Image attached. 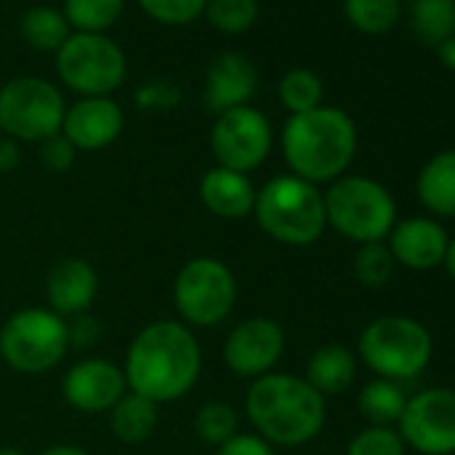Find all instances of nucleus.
Instances as JSON below:
<instances>
[{"instance_id": "bb28decb", "label": "nucleus", "mask_w": 455, "mask_h": 455, "mask_svg": "<svg viewBox=\"0 0 455 455\" xmlns=\"http://www.w3.org/2000/svg\"><path fill=\"white\" fill-rule=\"evenodd\" d=\"M279 100L290 110V116L316 110L324 100V84L314 70L295 68L284 73V78L279 81Z\"/></svg>"}, {"instance_id": "9b49d317", "label": "nucleus", "mask_w": 455, "mask_h": 455, "mask_svg": "<svg viewBox=\"0 0 455 455\" xmlns=\"http://www.w3.org/2000/svg\"><path fill=\"white\" fill-rule=\"evenodd\" d=\"M209 148L217 158V166L234 169L242 174L255 172L266 164L274 148L271 121L252 105L225 110L214 116L209 132Z\"/></svg>"}, {"instance_id": "2f4dec72", "label": "nucleus", "mask_w": 455, "mask_h": 455, "mask_svg": "<svg viewBox=\"0 0 455 455\" xmlns=\"http://www.w3.org/2000/svg\"><path fill=\"white\" fill-rule=\"evenodd\" d=\"M346 455H407V444L402 442L396 428L364 426L351 436Z\"/></svg>"}, {"instance_id": "4be33fe9", "label": "nucleus", "mask_w": 455, "mask_h": 455, "mask_svg": "<svg viewBox=\"0 0 455 455\" xmlns=\"http://www.w3.org/2000/svg\"><path fill=\"white\" fill-rule=\"evenodd\" d=\"M156 428H158V404L142 394L126 391L110 407V431L126 444L148 442Z\"/></svg>"}, {"instance_id": "c756f323", "label": "nucleus", "mask_w": 455, "mask_h": 455, "mask_svg": "<svg viewBox=\"0 0 455 455\" xmlns=\"http://www.w3.org/2000/svg\"><path fill=\"white\" fill-rule=\"evenodd\" d=\"M346 20L364 36H383L399 20V0H346Z\"/></svg>"}, {"instance_id": "f8f14e48", "label": "nucleus", "mask_w": 455, "mask_h": 455, "mask_svg": "<svg viewBox=\"0 0 455 455\" xmlns=\"http://www.w3.org/2000/svg\"><path fill=\"white\" fill-rule=\"evenodd\" d=\"M407 450L420 455H455V388H420L407 399L396 423Z\"/></svg>"}, {"instance_id": "7c9ffc66", "label": "nucleus", "mask_w": 455, "mask_h": 455, "mask_svg": "<svg viewBox=\"0 0 455 455\" xmlns=\"http://www.w3.org/2000/svg\"><path fill=\"white\" fill-rule=\"evenodd\" d=\"M394 258L386 247V242H375V244H359L356 255H354V276L359 284L378 290L383 287L391 276H394Z\"/></svg>"}, {"instance_id": "f704fd0d", "label": "nucleus", "mask_w": 455, "mask_h": 455, "mask_svg": "<svg viewBox=\"0 0 455 455\" xmlns=\"http://www.w3.org/2000/svg\"><path fill=\"white\" fill-rule=\"evenodd\" d=\"M214 455H276V452H274V447H271L266 439H260L258 434H244V431H239L234 439H228L225 444H220Z\"/></svg>"}, {"instance_id": "a211bd4d", "label": "nucleus", "mask_w": 455, "mask_h": 455, "mask_svg": "<svg viewBox=\"0 0 455 455\" xmlns=\"http://www.w3.org/2000/svg\"><path fill=\"white\" fill-rule=\"evenodd\" d=\"M100 292V276L94 266L84 258H65L60 260L46 276V298L49 308L68 316H84Z\"/></svg>"}, {"instance_id": "f257e3e1", "label": "nucleus", "mask_w": 455, "mask_h": 455, "mask_svg": "<svg viewBox=\"0 0 455 455\" xmlns=\"http://www.w3.org/2000/svg\"><path fill=\"white\" fill-rule=\"evenodd\" d=\"M201 346L196 332L174 319L145 324L126 351L124 375L134 394L156 404L177 402L193 391L201 378Z\"/></svg>"}, {"instance_id": "cd10ccee", "label": "nucleus", "mask_w": 455, "mask_h": 455, "mask_svg": "<svg viewBox=\"0 0 455 455\" xmlns=\"http://www.w3.org/2000/svg\"><path fill=\"white\" fill-rule=\"evenodd\" d=\"M204 17L214 30L225 36H242L258 22L260 4L258 0H206Z\"/></svg>"}, {"instance_id": "aec40b11", "label": "nucleus", "mask_w": 455, "mask_h": 455, "mask_svg": "<svg viewBox=\"0 0 455 455\" xmlns=\"http://www.w3.org/2000/svg\"><path fill=\"white\" fill-rule=\"evenodd\" d=\"M415 196L428 217H455V148L434 153L418 172Z\"/></svg>"}, {"instance_id": "e433bc0d", "label": "nucleus", "mask_w": 455, "mask_h": 455, "mask_svg": "<svg viewBox=\"0 0 455 455\" xmlns=\"http://www.w3.org/2000/svg\"><path fill=\"white\" fill-rule=\"evenodd\" d=\"M436 49H439V62H442L444 68L455 70V36L447 38L444 44H439Z\"/></svg>"}, {"instance_id": "72a5a7b5", "label": "nucleus", "mask_w": 455, "mask_h": 455, "mask_svg": "<svg viewBox=\"0 0 455 455\" xmlns=\"http://www.w3.org/2000/svg\"><path fill=\"white\" fill-rule=\"evenodd\" d=\"M76 156H78V150L65 140V134L60 132V134H54V137H49V140H44L41 145H38V161L49 169V172H68L73 164H76Z\"/></svg>"}, {"instance_id": "6e6552de", "label": "nucleus", "mask_w": 455, "mask_h": 455, "mask_svg": "<svg viewBox=\"0 0 455 455\" xmlns=\"http://www.w3.org/2000/svg\"><path fill=\"white\" fill-rule=\"evenodd\" d=\"M174 308L190 330H209L234 314L239 284L234 271L217 258L188 260L174 279Z\"/></svg>"}, {"instance_id": "6ab92c4d", "label": "nucleus", "mask_w": 455, "mask_h": 455, "mask_svg": "<svg viewBox=\"0 0 455 455\" xmlns=\"http://www.w3.org/2000/svg\"><path fill=\"white\" fill-rule=\"evenodd\" d=\"M198 196H201V204L214 217L244 220L255 209L258 188L250 180V174L225 169V166H212L198 182Z\"/></svg>"}, {"instance_id": "0eeeda50", "label": "nucleus", "mask_w": 455, "mask_h": 455, "mask_svg": "<svg viewBox=\"0 0 455 455\" xmlns=\"http://www.w3.org/2000/svg\"><path fill=\"white\" fill-rule=\"evenodd\" d=\"M70 348V324L52 308H22L0 327V359L14 372H52Z\"/></svg>"}, {"instance_id": "5701e85b", "label": "nucleus", "mask_w": 455, "mask_h": 455, "mask_svg": "<svg viewBox=\"0 0 455 455\" xmlns=\"http://www.w3.org/2000/svg\"><path fill=\"white\" fill-rule=\"evenodd\" d=\"M407 399L410 396L402 388V383L386 380V378H372L370 383H364L359 388L356 404H359V412L367 420V426L396 428V423L407 407Z\"/></svg>"}, {"instance_id": "f3484780", "label": "nucleus", "mask_w": 455, "mask_h": 455, "mask_svg": "<svg viewBox=\"0 0 455 455\" xmlns=\"http://www.w3.org/2000/svg\"><path fill=\"white\" fill-rule=\"evenodd\" d=\"M258 92V70L255 65L239 54L225 52L212 60L204 84V105L209 113L220 116L225 110L244 108Z\"/></svg>"}, {"instance_id": "473e14b6", "label": "nucleus", "mask_w": 455, "mask_h": 455, "mask_svg": "<svg viewBox=\"0 0 455 455\" xmlns=\"http://www.w3.org/2000/svg\"><path fill=\"white\" fill-rule=\"evenodd\" d=\"M140 9L158 25L182 28L204 17L206 0H137Z\"/></svg>"}, {"instance_id": "423d86ee", "label": "nucleus", "mask_w": 455, "mask_h": 455, "mask_svg": "<svg viewBox=\"0 0 455 455\" xmlns=\"http://www.w3.org/2000/svg\"><path fill=\"white\" fill-rule=\"evenodd\" d=\"M327 225L354 242L375 244L386 242L396 225V201L386 185L364 174H343L324 190Z\"/></svg>"}, {"instance_id": "412c9836", "label": "nucleus", "mask_w": 455, "mask_h": 455, "mask_svg": "<svg viewBox=\"0 0 455 455\" xmlns=\"http://www.w3.org/2000/svg\"><path fill=\"white\" fill-rule=\"evenodd\" d=\"M356 367H359V359L348 346L324 343L308 356L303 378L311 388H316L327 399L351 388V383L356 380Z\"/></svg>"}, {"instance_id": "7ed1b4c3", "label": "nucleus", "mask_w": 455, "mask_h": 455, "mask_svg": "<svg viewBox=\"0 0 455 455\" xmlns=\"http://www.w3.org/2000/svg\"><path fill=\"white\" fill-rule=\"evenodd\" d=\"M356 148L359 132L354 118L332 105L290 116L282 132V153L290 174L314 185H330L343 177Z\"/></svg>"}, {"instance_id": "9d476101", "label": "nucleus", "mask_w": 455, "mask_h": 455, "mask_svg": "<svg viewBox=\"0 0 455 455\" xmlns=\"http://www.w3.org/2000/svg\"><path fill=\"white\" fill-rule=\"evenodd\" d=\"M57 76L81 97H110L126 78V54L108 36L73 33L57 52Z\"/></svg>"}, {"instance_id": "4468645a", "label": "nucleus", "mask_w": 455, "mask_h": 455, "mask_svg": "<svg viewBox=\"0 0 455 455\" xmlns=\"http://www.w3.org/2000/svg\"><path fill=\"white\" fill-rule=\"evenodd\" d=\"M129 391L124 367L102 359V356H89L76 362L62 380V394L70 407L86 415H100L110 412V407Z\"/></svg>"}, {"instance_id": "dca6fc26", "label": "nucleus", "mask_w": 455, "mask_h": 455, "mask_svg": "<svg viewBox=\"0 0 455 455\" xmlns=\"http://www.w3.org/2000/svg\"><path fill=\"white\" fill-rule=\"evenodd\" d=\"M124 110L110 97H81L73 102L62 121L65 140L84 153H97L110 148L124 132Z\"/></svg>"}, {"instance_id": "f03ea898", "label": "nucleus", "mask_w": 455, "mask_h": 455, "mask_svg": "<svg viewBox=\"0 0 455 455\" xmlns=\"http://www.w3.org/2000/svg\"><path fill=\"white\" fill-rule=\"evenodd\" d=\"M244 410L255 434L271 447L308 444L327 423V399L303 375L276 370L252 380Z\"/></svg>"}, {"instance_id": "ea45409f", "label": "nucleus", "mask_w": 455, "mask_h": 455, "mask_svg": "<svg viewBox=\"0 0 455 455\" xmlns=\"http://www.w3.org/2000/svg\"><path fill=\"white\" fill-rule=\"evenodd\" d=\"M0 455H25L20 447H0Z\"/></svg>"}, {"instance_id": "2eb2a0df", "label": "nucleus", "mask_w": 455, "mask_h": 455, "mask_svg": "<svg viewBox=\"0 0 455 455\" xmlns=\"http://www.w3.org/2000/svg\"><path fill=\"white\" fill-rule=\"evenodd\" d=\"M450 244V234L442 220L434 217H402L386 236V247L396 266L407 271H434L444 263V252Z\"/></svg>"}, {"instance_id": "b1692460", "label": "nucleus", "mask_w": 455, "mask_h": 455, "mask_svg": "<svg viewBox=\"0 0 455 455\" xmlns=\"http://www.w3.org/2000/svg\"><path fill=\"white\" fill-rule=\"evenodd\" d=\"M22 41L33 46L36 52H60L65 41L73 36L65 14L54 6H33L22 14L20 22Z\"/></svg>"}, {"instance_id": "20e7f679", "label": "nucleus", "mask_w": 455, "mask_h": 455, "mask_svg": "<svg viewBox=\"0 0 455 455\" xmlns=\"http://www.w3.org/2000/svg\"><path fill=\"white\" fill-rule=\"evenodd\" d=\"M252 217L260 231L284 247H311L327 231L324 193L295 174L271 177L255 198Z\"/></svg>"}, {"instance_id": "4c0bfd02", "label": "nucleus", "mask_w": 455, "mask_h": 455, "mask_svg": "<svg viewBox=\"0 0 455 455\" xmlns=\"http://www.w3.org/2000/svg\"><path fill=\"white\" fill-rule=\"evenodd\" d=\"M41 455H89V452L78 444H52V447L41 450Z\"/></svg>"}, {"instance_id": "39448f33", "label": "nucleus", "mask_w": 455, "mask_h": 455, "mask_svg": "<svg viewBox=\"0 0 455 455\" xmlns=\"http://www.w3.org/2000/svg\"><path fill=\"white\" fill-rule=\"evenodd\" d=\"M356 354L375 378L404 383L428 367L434 356V338L423 322L402 314H386L362 330Z\"/></svg>"}, {"instance_id": "a878e982", "label": "nucleus", "mask_w": 455, "mask_h": 455, "mask_svg": "<svg viewBox=\"0 0 455 455\" xmlns=\"http://www.w3.org/2000/svg\"><path fill=\"white\" fill-rule=\"evenodd\" d=\"M126 0H65L62 14L73 33L105 36L124 14Z\"/></svg>"}, {"instance_id": "ddd939ff", "label": "nucleus", "mask_w": 455, "mask_h": 455, "mask_svg": "<svg viewBox=\"0 0 455 455\" xmlns=\"http://www.w3.org/2000/svg\"><path fill=\"white\" fill-rule=\"evenodd\" d=\"M284 330L271 316H250L239 322L225 338L222 359L225 367L239 378H263L274 372L284 356Z\"/></svg>"}, {"instance_id": "c85d7f7f", "label": "nucleus", "mask_w": 455, "mask_h": 455, "mask_svg": "<svg viewBox=\"0 0 455 455\" xmlns=\"http://www.w3.org/2000/svg\"><path fill=\"white\" fill-rule=\"evenodd\" d=\"M193 428L196 434L206 442V444H225L228 439H234L239 434V412L234 404H228L222 399H212L204 402L193 418Z\"/></svg>"}, {"instance_id": "58836bf2", "label": "nucleus", "mask_w": 455, "mask_h": 455, "mask_svg": "<svg viewBox=\"0 0 455 455\" xmlns=\"http://www.w3.org/2000/svg\"><path fill=\"white\" fill-rule=\"evenodd\" d=\"M444 271H447V276L455 282V236L450 239V244H447V252H444Z\"/></svg>"}, {"instance_id": "393cba45", "label": "nucleus", "mask_w": 455, "mask_h": 455, "mask_svg": "<svg viewBox=\"0 0 455 455\" xmlns=\"http://www.w3.org/2000/svg\"><path fill=\"white\" fill-rule=\"evenodd\" d=\"M410 25L426 46L444 44L455 36V0H412Z\"/></svg>"}, {"instance_id": "c9c22d12", "label": "nucleus", "mask_w": 455, "mask_h": 455, "mask_svg": "<svg viewBox=\"0 0 455 455\" xmlns=\"http://www.w3.org/2000/svg\"><path fill=\"white\" fill-rule=\"evenodd\" d=\"M22 164V145L6 134H0V174H9Z\"/></svg>"}, {"instance_id": "1a4fd4ad", "label": "nucleus", "mask_w": 455, "mask_h": 455, "mask_svg": "<svg viewBox=\"0 0 455 455\" xmlns=\"http://www.w3.org/2000/svg\"><path fill=\"white\" fill-rule=\"evenodd\" d=\"M68 105L62 92L36 76L12 78L0 89V134L17 142H36L62 132Z\"/></svg>"}]
</instances>
